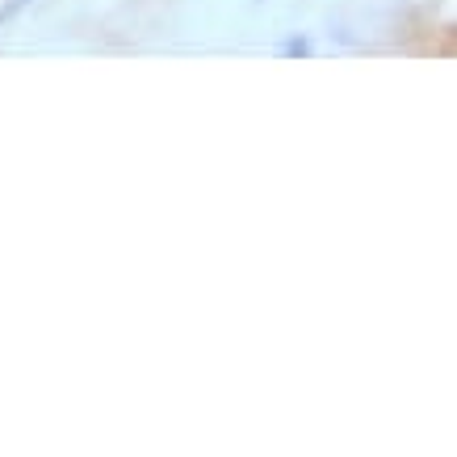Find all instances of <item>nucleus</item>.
Wrapping results in <instances>:
<instances>
[{
    "label": "nucleus",
    "instance_id": "nucleus-1",
    "mask_svg": "<svg viewBox=\"0 0 457 457\" xmlns=\"http://www.w3.org/2000/svg\"><path fill=\"white\" fill-rule=\"evenodd\" d=\"M278 55L281 59H306V55H311V38H306V34H298V38H286L278 46Z\"/></svg>",
    "mask_w": 457,
    "mask_h": 457
},
{
    "label": "nucleus",
    "instance_id": "nucleus-2",
    "mask_svg": "<svg viewBox=\"0 0 457 457\" xmlns=\"http://www.w3.org/2000/svg\"><path fill=\"white\" fill-rule=\"evenodd\" d=\"M29 4H38V0H4V4H0V26H4V21H13L17 13H26Z\"/></svg>",
    "mask_w": 457,
    "mask_h": 457
}]
</instances>
